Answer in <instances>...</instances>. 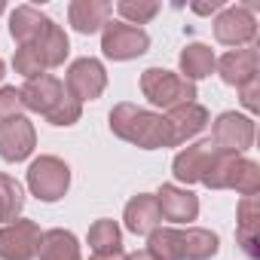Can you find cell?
Masks as SVG:
<instances>
[{
	"mask_svg": "<svg viewBox=\"0 0 260 260\" xmlns=\"http://www.w3.org/2000/svg\"><path fill=\"white\" fill-rule=\"evenodd\" d=\"M217 251V236L205 230H153L150 233V257L156 260H205Z\"/></svg>",
	"mask_w": 260,
	"mask_h": 260,
	"instance_id": "2",
	"label": "cell"
},
{
	"mask_svg": "<svg viewBox=\"0 0 260 260\" xmlns=\"http://www.w3.org/2000/svg\"><path fill=\"white\" fill-rule=\"evenodd\" d=\"M147 46H150V37L135 25H128V22H107L104 25L101 49H104V55H110L116 61L135 58V55L147 52Z\"/></svg>",
	"mask_w": 260,
	"mask_h": 260,
	"instance_id": "5",
	"label": "cell"
},
{
	"mask_svg": "<svg viewBox=\"0 0 260 260\" xmlns=\"http://www.w3.org/2000/svg\"><path fill=\"white\" fill-rule=\"evenodd\" d=\"M110 13H113V7L104 4V0H74L68 10V19L80 34H95L101 25H107Z\"/></svg>",
	"mask_w": 260,
	"mask_h": 260,
	"instance_id": "13",
	"label": "cell"
},
{
	"mask_svg": "<svg viewBox=\"0 0 260 260\" xmlns=\"http://www.w3.org/2000/svg\"><path fill=\"white\" fill-rule=\"evenodd\" d=\"M141 89H144V95H147L153 104H159V107H181V104H190V101L196 98L193 83H187V80H181L178 74L162 71V68L144 71Z\"/></svg>",
	"mask_w": 260,
	"mask_h": 260,
	"instance_id": "4",
	"label": "cell"
},
{
	"mask_svg": "<svg viewBox=\"0 0 260 260\" xmlns=\"http://www.w3.org/2000/svg\"><path fill=\"white\" fill-rule=\"evenodd\" d=\"M0 77H4V61H0Z\"/></svg>",
	"mask_w": 260,
	"mask_h": 260,
	"instance_id": "28",
	"label": "cell"
},
{
	"mask_svg": "<svg viewBox=\"0 0 260 260\" xmlns=\"http://www.w3.org/2000/svg\"><path fill=\"white\" fill-rule=\"evenodd\" d=\"M220 7H223V0H211V4H196L193 10L205 16V13H214V10H220Z\"/></svg>",
	"mask_w": 260,
	"mask_h": 260,
	"instance_id": "25",
	"label": "cell"
},
{
	"mask_svg": "<svg viewBox=\"0 0 260 260\" xmlns=\"http://www.w3.org/2000/svg\"><path fill=\"white\" fill-rule=\"evenodd\" d=\"M25 205V196H22V187L7 178V175H0V220H13Z\"/></svg>",
	"mask_w": 260,
	"mask_h": 260,
	"instance_id": "22",
	"label": "cell"
},
{
	"mask_svg": "<svg viewBox=\"0 0 260 260\" xmlns=\"http://www.w3.org/2000/svg\"><path fill=\"white\" fill-rule=\"evenodd\" d=\"M128 260H156V257H150V254L144 251V254H132V257H128Z\"/></svg>",
	"mask_w": 260,
	"mask_h": 260,
	"instance_id": "27",
	"label": "cell"
},
{
	"mask_svg": "<svg viewBox=\"0 0 260 260\" xmlns=\"http://www.w3.org/2000/svg\"><path fill=\"white\" fill-rule=\"evenodd\" d=\"M110 128L125 138V141H135L138 147H162V144H172V128H169V119L156 116V113H147V110H138L132 104H119L113 113H110Z\"/></svg>",
	"mask_w": 260,
	"mask_h": 260,
	"instance_id": "1",
	"label": "cell"
},
{
	"mask_svg": "<svg viewBox=\"0 0 260 260\" xmlns=\"http://www.w3.org/2000/svg\"><path fill=\"white\" fill-rule=\"evenodd\" d=\"M40 260H80L77 239L64 230H52L40 239Z\"/></svg>",
	"mask_w": 260,
	"mask_h": 260,
	"instance_id": "19",
	"label": "cell"
},
{
	"mask_svg": "<svg viewBox=\"0 0 260 260\" xmlns=\"http://www.w3.org/2000/svg\"><path fill=\"white\" fill-rule=\"evenodd\" d=\"M211 153H214L211 144H196V147L184 150V153L175 159V175H178L181 181H202Z\"/></svg>",
	"mask_w": 260,
	"mask_h": 260,
	"instance_id": "18",
	"label": "cell"
},
{
	"mask_svg": "<svg viewBox=\"0 0 260 260\" xmlns=\"http://www.w3.org/2000/svg\"><path fill=\"white\" fill-rule=\"evenodd\" d=\"M34 147V128L28 119L22 116H13L0 125V156L10 159V162H19L31 153Z\"/></svg>",
	"mask_w": 260,
	"mask_h": 260,
	"instance_id": "10",
	"label": "cell"
},
{
	"mask_svg": "<svg viewBox=\"0 0 260 260\" xmlns=\"http://www.w3.org/2000/svg\"><path fill=\"white\" fill-rule=\"evenodd\" d=\"M205 119H208V113L199 107V104H181V107H175L172 110V116H169V128H172V144H181V141H187L190 135H196L199 128L205 125Z\"/></svg>",
	"mask_w": 260,
	"mask_h": 260,
	"instance_id": "15",
	"label": "cell"
},
{
	"mask_svg": "<svg viewBox=\"0 0 260 260\" xmlns=\"http://www.w3.org/2000/svg\"><path fill=\"white\" fill-rule=\"evenodd\" d=\"M89 245L95 248V254H116L119 251V230L113 220H98L89 230Z\"/></svg>",
	"mask_w": 260,
	"mask_h": 260,
	"instance_id": "21",
	"label": "cell"
},
{
	"mask_svg": "<svg viewBox=\"0 0 260 260\" xmlns=\"http://www.w3.org/2000/svg\"><path fill=\"white\" fill-rule=\"evenodd\" d=\"M214 68V52L202 43H190L184 52H181V71L187 74V83L190 80H202L208 77Z\"/></svg>",
	"mask_w": 260,
	"mask_h": 260,
	"instance_id": "20",
	"label": "cell"
},
{
	"mask_svg": "<svg viewBox=\"0 0 260 260\" xmlns=\"http://www.w3.org/2000/svg\"><path fill=\"white\" fill-rule=\"evenodd\" d=\"M22 107V95L16 89H0V119H13Z\"/></svg>",
	"mask_w": 260,
	"mask_h": 260,
	"instance_id": "24",
	"label": "cell"
},
{
	"mask_svg": "<svg viewBox=\"0 0 260 260\" xmlns=\"http://www.w3.org/2000/svg\"><path fill=\"white\" fill-rule=\"evenodd\" d=\"M254 141V125L251 119L245 116H236V113H223L217 122H214V144L220 150H242Z\"/></svg>",
	"mask_w": 260,
	"mask_h": 260,
	"instance_id": "12",
	"label": "cell"
},
{
	"mask_svg": "<svg viewBox=\"0 0 260 260\" xmlns=\"http://www.w3.org/2000/svg\"><path fill=\"white\" fill-rule=\"evenodd\" d=\"M116 13L122 19H128V25L138 28V25L150 22L159 13V4H153V0H147V4H144V0H138V4H135V0H122V4H116Z\"/></svg>",
	"mask_w": 260,
	"mask_h": 260,
	"instance_id": "23",
	"label": "cell"
},
{
	"mask_svg": "<svg viewBox=\"0 0 260 260\" xmlns=\"http://www.w3.org/2000/svg\"><path fill=\"white\" fill-rule=\"evenodd\" d=\"M52 25L55 22L49 16H43L40 10H34V7H16V13L10 19V34L19 40V46H34V43H40L49 34Z\"/></svg>",
	"mask_w": 260,
	"mask_h": 260,
	"instance_id": "11",
	"label": "cell"
},
{
	"mask_svg": "<svg viewBox=\"0 0 260 260\" xmlns=\"http://www.w3.org/2000/svg\"><path fill=\"white\" fill-rule=\"evenodd\" d=\"M40 245V230L31 220H19L0 230V257L4 260H31Z\"/></svg>",
	"mask_w": 260,
	"mask_h": 260,
	"instance_id": "8",
	"label": "cell"
},
{
	"mask_svg": "<svg viewBox=\"0 0 260 260\" xmlns=\"http://www.w3.org/2000/svg\"><path fill=\"white\" fill-rule=\"evenodd\" d=\"M4 10H7V7H4V4H0V13H4Z\"/></svg>",
	"mask_w": 260,
	"mask_h": 260,
	"instance_id": "29",
	"label": "cell"
},
{
	"mask_svg": "<svg viewBox=\"0 0 260 260\" xmlns=\"http://www.w3.org/2000/svg\"><path fill=\"white\" fill-rule=\"evenodd\" d=\"M214 37L226 46H242L257 37V19L248 7H226L214 22Z\"/></svg>",
	"mask_w": 260,
	"mask_h": 260,
	"instance_id": "7",
	"label": "cell"
},
{
	"mask_svg": "<svg viewBox=\"0 0 260 260\" xmlns=\"http://www.w3.org/2000/svg\"><path fill=\"white\" fill-rule=\"evenodd\" d=\"M92 260H122V254L116 251V254H95Z\"/></svg>",
	"mask_w": 260,
	"mask_h": 260,
	"instance_id": "26",
	"label": "cell"
},
{
	"mask_svg": "<svg viewBox=\"0 0 260 260\" xmlns=\"http://www.w3.org/2000/svg\"><path fill=\"white\" fill-rule=\"evenodd\" d=\"M104 83H107L104 68L95 58H80L68 71V89L74 92V101H80V98H98L101 89H104Z\"/></svg>",
	"mask_w": 260,
	"mask_h": 260,
	"instance_id": "9",
	"label": "cell"
},
{
	"mask_svg": "<svg viewBox=\"0 0 260 260\" xmlns=\"http://www.w3.org/2000/svg\"><path fill=\"white\" fill-rule=\"evenodd\" d=\"M156 205H159V214H166L169 220H193L196 211H199L196 196L193 193H184L178 187H162Z\"/></svg>",
	"mask_w": 260,
	"mask_h": 260,
	"instance_id": "16",
	"label": "cell"
},
{
	"mask_svg": "<svg viewBox=\"0 0 260 260\" xmlns=\"http://www.w3.org/2000/svg\"><path fill=\"white\" fill-rule=\"evenodd\" d=\"M159 217H162L159 205L150 196H135L132 202H128V208H125V223H128L132 233H153Z\"/></svg>",
	"mask_w": 260,
	"mask_h": 260,
	"instance_id": "17",
	"label": "cell"
},
{
	"mask_svg": "<svg viewBox=\"0 0 260 260\" xmlns=\"http://www.w3.org/2000/svg\"><path fill=\"white\" fill-rule=\"evenodd\" d=\"M220 77L223 83L230 86H245L248 80L257 77V49H236V52H226L220 61Z\"/></svg>",
	"mask_w": 260,
	"mask_h": 260,
	"instance_id": "14",
	"label": "cell"
},
{
	"mask_svg": "<svg viewBox=\"0 0 260 260\" xmlns=\"http://www.w3.org/2000/svg\"><path fill=\"white\" fill-rule=\"evenodd\" d=\"M19 95H22V104H28L31 110L46 113L55 125H71V122L80 116V104L64 95V86H61L55 77L40 74V77L28 80Z\"/></svg>",
	"mask_w": 260,
	"mask_h": 260,
	"instance_id": "3",
	"label": "cell"
},
{
	"mask_svg": "<svg viewBox=\"0 0 260 260\" xmlns=\"http://www.w3.org/2000/svg\"><path fill=\"white\" fill-rule=\"evenodd\" d=\"M68 181H71L68 166H64L61 159H55V156H43V159H37V162L31 166V172H28V184H31V190H34L40 199H46V202L58 199V196L68 190Z\"/></svg>",
	"mask_w": 260,
	"mask_h": 260,
	"instance_id": "6",
	"label": "cell"
}]
</instances>
